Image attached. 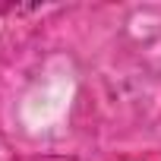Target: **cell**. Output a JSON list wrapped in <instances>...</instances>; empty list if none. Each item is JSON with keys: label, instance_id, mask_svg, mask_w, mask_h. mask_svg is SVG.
<instances>
[]
</instances>
